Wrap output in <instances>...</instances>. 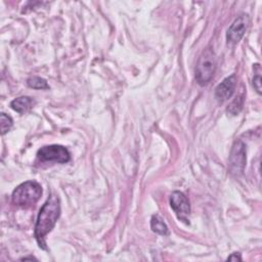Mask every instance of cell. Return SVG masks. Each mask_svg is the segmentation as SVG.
<instances>
[{"label": "cell", "mask_w": 262, "mask_h": 262, "mask_svg": "<svg viewBox=\"0 0 262 262\" xmlns=\"http://www.w3.org/2000/svg\"><path fill=\"white\" fill-rule=\"evenodd\" d=\"M246 161L247 158L245 143L241 140H236L231 147L229 156V171L235 175L242 174L246 166Z\"/></svg>", "instance_id": "obj_5"}, {"label": "cell", "mask_w": 262, "mask_h": 262, "mask_svg": "<svg viewBox=\"0 0 262 262\" xmlns=\"http://www.w3.org/2000/svg\"><path fill=\"white\" fill-rule=\"evenodd\" d=\"M216 70V56L214 51L208 47L201 53L196 67H195V80L196 82L204 86L208 84L215 73Z\"/></svg>", "instance_id": "obj_3"}, {"label": "cell", "mask_w": 262, "mask_h": 262, "mask_svg": "<svg viewBox=\"0 0 262 262\" xmlns=\"http://www.w3.org/2000/svg\"><path fill=\"white\" fill-rule=\"evenodd\" d=\"M236 86V76L234 74L225 78L215 89V97L218 101L223 102L228 100L235 89Z\"/></svg>", "instance_id": "obj_8"}, {"label": "cell", "mask_w": 262, "mask_h": 262, "mask_svg": "<svg viewBox=\"0 0 262 262\" xmlns=\"http://www.w3.org/2000/svg\"><path fill=\"white\" fill-rule=\"evenodd\" d=\"M243 104H244V98L242 96H237L235 97L232 102L229 104L228 108H227V112L233 116L237 115L241 111H242V107H243Z\"/></svg>", "instance_id": "obj_12"}, {"label": "cell", "mask_w": 262, "mask_h": 262, "mask_svg": "<svg viewBox=\"0 0 262 262\" xmlns=\"http://www.w3.org/2000/svg\"><path fill=\"white\" fill-rule=\"evenodd\" d=\"M249 23H250V19L247 14H242L237 16L227 30V33H226L227 43L231 45L238 43L246 33Z\"/></svg>", "instance_id": "obj_6"}, {"label": "cell", "mask_w": 262, "mask_h": 262, "mask_svg": "<svg viewBox=\"0 0 262 262\" xmlns=\"http://www.w3.org/2000/svg\"><path fill=\"white\" fill-rule=\"evenodd\" d=\"M150 227L152 229L154 232L156 233H159L161 235H167L169 233V230H168V227L167 225L165 224V222L163 221V219L158 216V215H154L151 217V220H150Z\"/></svg>", "instance_id": "obj_10"}, {"label": "cell", "mask_w": 262, "mask_h": 262, "mask_svg": "<svg viewBox=\"0 0 262 262\" xmlns=\"http://www.w3.org/2000/svg\"><path fill=\"white\" fill-rule=\"evenodd\" d=\"M27 84L29 87L34 89H49V85L47 84L46 80L40 77H31L27 80Z\"/></svg>", "instance_id": "obj_11"}, {"label": "cell", "mask_w": 262, "mask_h": 262, "mask_svg": "<svg viewBox=\"0 0 262 262\" xmlns=\"http://www.w3.org/2000/svg\"><path fill=\"white\" fill-rule=\"evenodd\" d=\"M21 260H36V258H34V257H25Z\"/></svg>", "instance_id": "obj_16"}, {"label": "cell", "mask_w": 262, "mask_h": 262, "mask_svg": "<svg viewBox=\"0 0 262 262\" xmlns=\"http://www.w3.org/2000/svg\"><path fill=\"white\" fill-rule=\"evenodd\" d=\"M37 159L41 162L67 163L71 159L69 150L62 145H46L41 147L37 152Z\"/></svg>", "instance_id": "obj_4"}, {"label": "cell", "mask_w": 262, "mask_h": 262, "mask_svg": "<svg viewBox=\"0 0 262 262\" xmlns=\"http://www.w3.org/2000/svg\"><path fill=\"white\" fill-rule=\"evenodd\" d=\"M227 261H242V257L239 253H233L227 258Z\"/></svg>", "instance_id": "obj_15"}, {"label": "cell", "mask_w": 262, "mask_h": 262, "mask_svg": "<svg viewBox=\"0 0 262 262\" xmlns=\"http://www.w3.org/2000/svg\"><path fill=\"white\" fill-rule=\"evenodd\" d=\"M12 124H13V121L12 119L7 116L6 114L2 113L1 114V117H0V125H1V134L4 135L5 133H7L10 128L12 127Z\"/></svg>", "instance_id": "obj_13"}, {"label": "cell", "mask_w": 262, "mask_h": 262, "mask_svg": "<svg viewBox=\"0 0 262 262\" xmlns=\"http://www.w3.org/2000/svg\"><path fill=\"white\" fill-rule=\"evenodd\" d=\"M170 205L179 220L187 223L190 214V205L188 199L181 191H174L170 196Z\"/></svg>", "instance_id": "obj_7"}, {"label": "cell", "mask_w": 262, "mask_h": 262, "mask_svg": "<svg viewBox=\"0 0 262 262\" xmlns=\"http://www.w3.org/2000/svg\"><path fill=\"white\" fill-rule=\"evenodd\" d=\"M59 215V199L51 194L40 209L35 225V237L42 249H46L45 236L53 229Z\"/></svg>", "instance_id": "obj_1"}, {"label": "cell", "mask_w": 262, "mask_h": 262, "mask_svg": "<svg viewBox=\"0 0 262 262\" xmlns=\"http://www.w3.org/2000/svg\"><path fill=\"white\" fill-rule=\"evenodd\" d=\"M34 103H35V101L33 98H31L29 96H20V97L13 99L10 102V106L15 112H17L19 114H25L33 107Z\"/></svg>", "instance_id": "obj_9"}, {"label": "cell", "mask_w": 262, "mask_h": 262, "mask_svg": "<svg viewBox=\"0 0 262 262\" xmlns=\"http://www.w3.org/2000/svg\"><path fill=\"white\" fill-rule=\"evenodd\" d=\"M42 194V187L37 181H26L12 192L11 200L15 206L28 207L36 204Z\"/></svg>", "instance_id": "obj_2"}, {"label": "cell", "mask_w": 262, "mask_h": 262, "mask_svg": "<svg viewBox=\"0 0 262 262\" xmlns=\"http://www.w3.org/2000/svg\"><path fill=\"white\" fill-rule=\"evenodd\" d=\"M253 86L256 89V91L260 94L261 93V77H260V75H257L254 77Z\"/></svg>", "instance_id": "obj_14"}]
</instances>
